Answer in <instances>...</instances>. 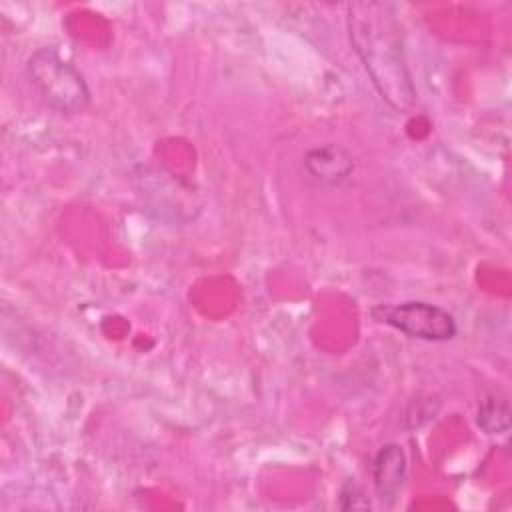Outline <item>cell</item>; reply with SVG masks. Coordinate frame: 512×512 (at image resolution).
Instances as JSON below:
<instances>
[{"label": "cell", "instance_id": "1", "mask_svg": "<svg viewBox=\"0 0 512 512\" xmlns=\"http://www.w3.org/2000/svg\"><path fill=\"white\" fill-rule=\"evenodd\" d=\"M350 44L368 72L380 98L396 112L414 104L416 88L404 58L402 28L388 4H348Z\"/></svg>", "mask_w": 512, "mask_h": 512}, {"label": "cell", "instance_id": "2", "mask_svg": "<svg viewBox=\"0 0 512 512\" xmlns=\"http://www.w3.org/2000/svg\"><path fill=\"white\" fill-rule=\"evenodd\" d=\"M26 76L42 100L56 112L76 114L90 102V90L80 70L52 46L38 48L28 58Z\"/></svg>", "mask_w": 512, "mask_h": 512}, {"label": "cell", "instance_id": "3", "mask_svg": "<svg viewBox=\"0 0 512 512\" xmlns=\"http://www.w3.org/2000/svg\"><path fill=\"white\" fill-rule=\"evenodd\" d=\"M370 316L418 340L444 342L456 336L454 316L446 308L430 302L410 300L402 304H378L370 310Z\"/></svg>", "mask_w": 512, "mask_h": 512}, {"label": "cell", "instance_id": "4", "mask_svg": "<svg viewBox=\"0 0 512 512\" xmlns=\"http://www.w3.org/2000/svg\"><path fill=\"white\" fill-rule=\"evenodd\" d=\"M406 478V456L402 446L390 442L384 444L372 464V480H374V490L376 498L384 506H392L402 490Z\"/></svg>", "mask_w": 512, "mask_h": 512}, {"label": "cell", "instance_id": "5", "mask_svg": "<svg viewBox=\"0 0 512 512\" xmlns=\"http://www.w3.org/2000/svg\"><path fill=\"white\" fill-rule=\"evenodd\" d=\"M306 172L324 186H340L354 170L352 154L340 144H322L304 156Z\"/></svg>", "mask_w": 512, "mask_h": 512}, {"label": "cell", "instance_id": "6", "mask_svg": "<svg viewBox=\"0 0 512 512\" xmlns=\"http://www.w3.org/2000/svg\"><path fill=\"white\" fill-rule=\"evenodd\" d=\"M476 422L486 434H504L510 426L508 402L498 398H486L478 408Z\"/></svg>", "mask_w": 512, "mask_h": 512}, {"label": "cell", "instance_id": "7", "mask_svg": "<svg viewBox=\"0 0 512 512\" xmlns=\"http://www.w3.org/2000/svg\"><path fill=\"white\" fill-rule=\"evenodd\" d=\"M338 506H340L342 510H368V508H370V502H368V498L364 496L362 488H360L354 480H348V482L340 488Z\"/></svg>", "mask_w": 512, "mask_h": 512}]
</instances>
